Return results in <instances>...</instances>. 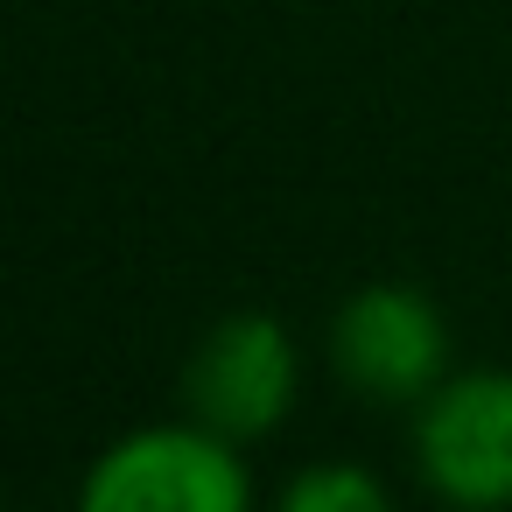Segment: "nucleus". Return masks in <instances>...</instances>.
I'll use <instances>...</instances> for the list:
<instances>
[{
	"instance_id": "1",
	"label": "nucleus",
	"mask_w": 512,
	"mask_h": 512,
	"mask_svg": "<svg viewBox=\"0 0 512 512\" xmlns=\"http://www.w3.org/2000/svg\"><path fill=\"white\" fill-rule=\"evenodd\" d=\"M71 512H260V491L239 442L183 414L113 435L85 463Z\"/></svg>"
},
{
	"instance_id": "2",
	"label": "nucleus",
	"mask_w": 512,
	"mask_h": 512,
	"mask_svg": "<svg viewBox=\"0 0 512 512\" xmlns=\"http://www.w3.org/2000/svg\"><path fill=\"white\" fill-rule=\"evenodd\" d=\"M414 477L449 512H512V365L449 372L407 428Z\"/></svg>"
},
{
	"instance_id": "3",
	"label": "nucleus",
	"mask_w": 512,
	"mask_h": 512,
	"mask_svg": "<svg viewBox=\"0 0 512 512\" xmlns=\"http://www.w3.org/2000/svg\"><path fill=\"white\" fill-rule=\"evenodd\" d=\"M330 372L372 407H421L449 365V316L414 281H365L330 316Z\"/></svg>"
},
{
	"instance_id": "4",
	"label": "nucleus",
	"mask_w": 512,
	"mask_h": 512,
	"mask_svg": "<svg viewBox=\"0 0 512 512\" xmlns=\"http://www.w3.org/2000/svg\"><path fill=\"white\" fill-rule=\"evenodd\" d=\"M295 393H302V351L288 323L267 309L218 316L183 358V414L232 435L239 449L267 442L295 414Z\"/></svg>"
},
{
	"instance_id": "5",
	"label": "nucleus",
	"mask_w": 512,
	"mask_h": 512,
	"mask_svg": "<svg viewBox=\"0 0 512 512\" xmlns=\"http://www.w3.org/2000/svg\"><path fill=\"white\" fill-rule=\"evenodd\" d=\"M267 512H400V505H393V484H386L372 463L323 456V463H302V470L267 498Z\"/></svg>"
}]
</instances>
